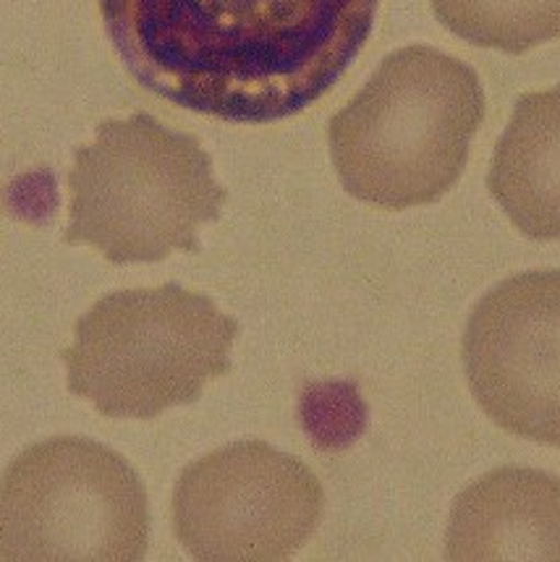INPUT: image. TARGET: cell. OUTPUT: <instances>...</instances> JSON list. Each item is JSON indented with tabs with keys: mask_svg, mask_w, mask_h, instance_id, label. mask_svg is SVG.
<instances>
[{
	"mask_svg": "<svg viewBox=\"0 0 560 562\" xmlns=\"http://www.w3.org/2000/svg\"><path fill=\"white\" fill-rule=\"evenodd\" d=\"M433 11L467 43L508 56L560 37V0H433Z\"/></svg>",
	"mask_w": 560,
	"mask_h": 562,
	"instance_id": "10",
	"label": "cell"
},
{
	"mask_svg": "<svg viewBox=\"0 0 560 562\" xmlns=\"http://www.w3.org/2000/svg\"><path fill=\"white\" fill-rule=\"evenodd\" d=\"M323 510L312 469L259 440L191 463L173 492L176 537L204 562L289 560L317 531Z\"/></svg>",
	"mask_w": 560,
	"mask_h": 562,
	"instance_id": "6",
	"label": "cell"
},
{
	"mask_svg": "<svg viewBox=\"0 0 560 562\" xmlns=\"http://www.w3.org/2000/svg\"><path fill=\"white\" fill-rule=\"evenodd\" d=\"M463 369L497 427L560 448V270L503 280L474 306Z\"/></svg>",
	"mask_w": 560,
	"mask_h": 562,
	"instance_id": "7",
	"label": "cell"
},
{
	"mask_svg": "<svg viewBox=\"0 0 560 562\" xmlns=\"http://www.w3.org/2000/svg\"><path fill=\"white\" fill-rule=\"evenodd\" d=\"M149 505L124 456L85 437H53L0 479V558L13 562H136Z\"/></svg>",
	"mask_w": 560,
	"mask_h": 562,
	"instance_id": "5",
	"label": "cell"
},
{
	"mask_svg": "<svg viewBox=\"0 0 560 562\" xmlns=\"http://www.w3.org/2000/svg\"><path fill=\"white\" fill-rule=\"evenodd\" d=\"M484 121L474 68L435 47H401L327 126L344 189L380 210H408L446 196L467 168Z\"/></svg>",
	"mask_w": 560,
	"mask_h": 562,
	"instance_id": "2",
	"label": "cell"
},
{
	"mask_svg": "<svg viewBox=\"0 0 560 562\" xmlns=\"http://www.w3.org/2000/svg\"><path fill=\"white\" fill-rule=\"evenodd\" d=\"M488 189L535 241H560V87L529 92L497 142Z\"/></svg>",
	"mask_w": 560,
	"mask_h": 562,
	"instance_id": "9",
	"label": "cell"
},
{
	"mask_svg": "<svg viewBox=\"0 0 560 562\" xmlns=\"http://www.w3.org/2000/svg\"><path fill=\"white\" fill-rule=\"evenodd\" d=\"M448 560H560V479L505 465L461 492Z\"/></svg>",
	"mask_w": 560,
	"mask_h": 562,
	"instance_id": "8",
	"label": "cell"
},
{
	"mask_svg": "<svg viewBox=\"0 0 560 562\" xmlns=\"http://www.w3.org/2000/svg\"><path fill=\"white\" fill-rule=\"evenodd\" d=\"M68 194L64 241L94 246L113 265L197 251V233L228 199L200 139L147 113L100 123L90 147L74 153Z\"/></svg>",
	"mask_w": 560,
	"mask_h": 562,
	"instance_id": "3",
	"label": "cell"
},
{
	"mask_svg": "<svg viewBox=\"0 0 560 562\" xmlns=\"http://www.w3.org/2000/svg\"><path fill=\"white\" fill-rule=\"evenodd\" d=\"M128 74L231 123L302 113L370 40L380 0H98Z\"/></svg>",
	"mask_w": 560,
	"mask_h": 562,
	"instance_id": "1",
	"label": "cell"
},
{
	"mask_svg": "<svg viewBox=\"0 0 560 562\" xmlns=\"http://www.w3.org/2000/svg\"><path fill=\"white\" fill-rule=\"evenodd\" d=\"M238 322L202 293L168 283L100 299L66 348L68 390L108 419H155L194 403L231 369Z\"/></svg>",
	"mask_w": 560,
	"mask_h": 562,
	"instance_id": "4",
	"label": "cell"
}]
</instances>
